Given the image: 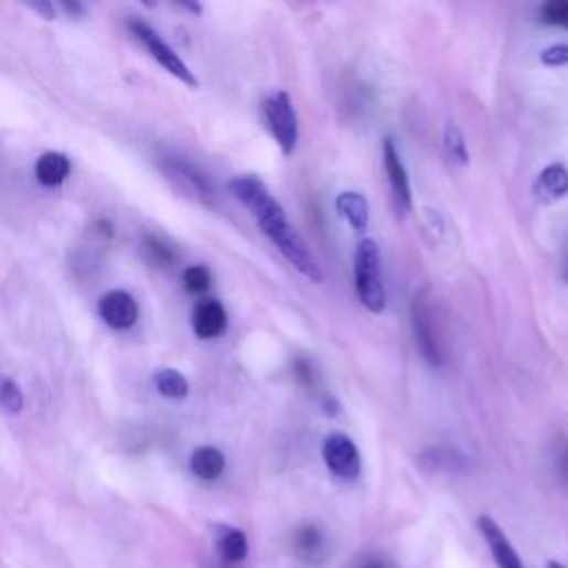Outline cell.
<instances>
[{"label": "cell", "mask_w": 568, "mask_h": 568, "mask_svg": "<svg viewBox=\"0 0 568 568\" xmlns=\"http://www.w3.org/2000/svg\"><path fill=\"white\" fill-rule=\"evenodd\" d=\"M561 280L568 285V251H566L564 262H561Z\"/></svg>", "instance_id": "27"}, {"label": "cell", "mask_w": 568, "mask_h": 568, "mask_svg": "<svg viewBox=\"0 0 568 568\" xmlns=\"http://www.w3.org/2000/svg\"><path fill=\"white\" fill-rule=\"evenodd\" d=\"M32 10H36V12H41L47 21H54V17H56V12H54V6H50V3H36V6H32Z\"/></svg>", "instance_id": "25"}, {"label": "cell", "mask_w": 568, "mask_h": 568, "mask_svg": "<svg viewBox=\"0 0 568 568\" xmlns=\"http://www.w3.org/2000/svg\"><path fill=\"white\" fill-rule=\"evenodd\" d=\"M72 171V162L65 153L47 151L36 160V178L43 186H58L67 180Z\"/></svg>", "instance_id": "16"}, {"label": "cell", "mask_w": 568, "mask_h": 568, "mask_svg": "<svg viewBox=\"0 0 568 568\" xmlns=\"http://www.w3.org/2000/svg\"><path fill=\"white\" fill-rule=\"evenodd\" d=\"M322 460L329 473L342 482H355L362 473V458L355 442L344 433H331L322 442Z\"/></svg>", "instance_id": "6"}, {"label": "cell", "mask_w": 568, "mask_h": 568, "mask_svg": "<svg viewBox=\"0 0 568 568\" xmlns=\"http://www.w3.org/2000/svg\"><path fill=\"white\" fill-rule=\"evenodd\" d=\"M546 568H568V566L561 564V561H557V559H550V561L546 564Z\"/></svg>", "instance_id": "28"}, {"label": "cell", "mask_w": 568, "mask_h": 568, "mask_svg": "<svg viewBox=\"0 0 568 568\" xmlns=\"http://www.w3.org/2000/svg\"><path fill=\"white\" fill-rule=\"evenodd\" d=\"M63 10L65 12H69V14H78V17H83V12H85V8L83 6H78V3H63Z\"/></svg>", "instance_id": "26"}, {"label": "cell", "mask_w": 568, "mask_h": 568, "mask_svg": "<svg viewBox=\"0 0 568 568\" xmlns=\"http://www.w3.org/2000/svg\"><path fill=\"white\" fill-rule=\"evenodd\" d=\"M182 282H184L186 291L205 293L212 287V271L205 265H194L182 274Z\"/></svg>", "instance_id": "21"}, {"label": "cell", "mask_w": 568, "mask_h": 568, "mask_svg": "<svg viewBox=\"0 0 568 568\" xmlns=\"http://www.w3.org/2000/svg\"><path fill=\"white\" fill-rule=\"evenodd\" d=\"M153 385L158 394L169 400H182L189 394L186 377L178 368H158L153 373Z\"/></svg>", "instance_id": "17"}, {"label": "cell", "mask_w": 568, "mask_h": 568, "mask_svg": "<svg viewBox=\"0 0 568 568\" xmlns=\"http://www.w3.org/2000/svg\"><path fill=\"white\" fill-rule=\"evenodd\" d=\"M129 32L149 50L153 61L160 63L171 76H175L178 81H182L189 87H199V78L194 76V72L189 69V65L175 54V50L149 23H144L140 19H131Z\"/></svg>", "instance_id": "5"}, {"label": "cell", "mask_w": 568, "mask_h": 568, "mask_svg": "<svg viewBox=\"0 0 568 568\" xmlns=\"http://www.w3.org/2000/svg\"><path fill=\"white\" fill-rule=\"evenodd\" d=\"M557 471H559L561 480L568 482V442H561V444H559V451H557Z\"/></svg>", "instance_id": "24"}, {"label": "cell", "mask_w": 568, "mask_h": 568, "mask_svg": "<svg viewBox=\"0 0 568 568\" xmlns=\"http://www.w3.org/2000/svg\"><path fill=\"white\" fill-rule=\"evenodd\" d=\"M411 326L416 335V346L420 349L422 357L433 366L440 368L444 364V344H442V333L438 326V315L433 300L429 298L427 291L418 293L414 304H411Z\"/></svg>", "instance_id": "3"}, {"label": "cell", "mask_w": 568, "mask_h": 568, "mask_svg": "<svg viewBox=\"0 0 568 568\" xmlns=\"http://www.w3.org/2000/svg\"><path fill=\"white\" fill-rule=\"evenodd\" d=\"M189 467H192L194 475L205 480V482H214L218 480L225 469H227V458L221 449L216 447H201L192 453V460H189Z\"/></svg>", "instance_id": "15"}, {"label": "cell", "mask_w": 568, "mask_h": 568, "mask_svg": "<svg viewBox=\"0 0 568 568\" xmlns=\"http://www.w3.org/2000/svg\"><path fill=\"white\" fill-rule=\"evenodd\" d=\"M539 61H542V65H546V67H566V65H568V45L557 43V45L546 47V50L539 54Z\"/></svg>", "instance_id": "22"}, {"label": "cell", "mask_w": 568, "mask_h": 568, "mask_svg": "<svg viewBox=\"0 0 568 568\" xmlns=\"http://www.w3.org/2000/svg\"><path fill=\"white\" fill-rule=\"evenodd\" d=\"M444 151L451 162L462 164V167L469 164V147H467L462 129L456 122H449L444 129Z\"/></svg>", "instance_id": "18"}, {"label": "cell", "mask_w": 568, "mask_h": 568, "mask_svg": "<svg viewBox=\"0 0 568 568\" xmlns=\"http://www.w3.org/2000/svg\"><path fill=\"white\" fill-rule=\"evenodd\" d=\"M293 553L309 566H320L326 557V542L315 524H302L293 533Z\"/></svg>", "instance_id": "11"}, {"label": "cell", "mask_w": 568, "mask_h": 568, "mask_svg": "<svg viewBox=\"0 0 568 568\" xmlns=\"http://www.w3.org/2000/svg\"><path fill=\"white\" fill-rule=\"evenodd\" d=\"M25 405L21 387L10 381V377H0V409H6L8 414H19Z\"/></svg>", "instance_id": "19"}, {"label": "cell", "mask_w": 568, "mask_h": 568, "mask_svg": "<svg viewBox=\"0 0 568 568\" xmlns=\"http://www.w3.org/2000/svg\"><path fill=\"white\" fill-rule=\"evenodd\" d=\"M383 162H385V171H387L389 186H392L394 210H396L398 218H407L414 210L411 180H409V171L403 162V156H400V151H398V147L392 138H387L383 142Z\"/></svg>", "instance_id": "7"}, {"label": "cell", "mask_w": 568, "mask_h": 568, "mask_svg": "<svg viewBox=\"0 0 568 568\" xmlns=\"http://www.w3.org/2000/svg\"><path fill=\"white\" fill-rule=\"evenodd\" d=\"M232 196L254 216L260 232L271 240V245L285 256V260L311 282H322L324 271L307 240L287 221L282 205L271 196L269 186L258 175H236L229 182Z\"/></svg>", "instance_id": "1"}, {"label": "cell", "mask_w": 568, "mask_h": 568, "mask_svg": "<svg viewBox=\"0 0 568 568\" xmlns=\"http://www.w3.org/2000/svg\"><path fill=\"white\" fill-rule=\"evenodd\" d=\"M535 196L542 203H557L568 196V169L561 162L542 169L535 180Z\"/></svg>", "instance_id": "12"}, {"label": "cell", "mask_w": 568, "mask_h": 568, "mask_svg": "<svg viewBox=\"0 0 568 568\" xmlns=\"http://www.w3.org/2000/svg\"><path fill=\"white\" fill-rule=\"evenodd\" d=\"M478 528L482 539L486 542V548L491 550V557L497 568H526L519 553L511 544L508 535L502 531V526L486 513L478 517Z\"/></svg>", "instance_id": "8"}, {"label": "cell", "mask_w": 568, "mask_h": 568, "mask_svg": "<svg viewBox=\"0 0 568 568\" xmlns=\"http://www.w3.org/2000/svg\"><path fill=\"white\" fill-rule=\"evenodd\" d=\"M355 568H396V566H394V561H392L387 555H383V553H368V555H364V557L355 564Z\"/></svg>", "instance_id": "23"}, {"label": "cell", "mask_w": 568, "mask_h": 568, "mask_svg": "<svg viewBox=\"0 0 568 568\" xmlns=\"http://www.w3.org/2000/svg\"><path fill=\"white\" fill-rule=\"evenodd\" d=\"M335 212L337 216L355 232L364 234L368 229V203L360 192H342L335 199Z\"/></svg>", "instance_id": "13"}, {"label": "cell", "mask_w": 568, "mask_h": 568, "mask_svg": "<svg viewBox=\"0 0 568 568\" xmlns=\"http://www.w3.org/2000/svg\"><path fill=\"white\" fill-rule=\"evenodd\" d=\"M192 326H194V333L201 340H216V337H221L227 331V326H229V315H227L225 304L221 300H214V298L201 300L196 304V309H194Z\"/></svg>", "instance_id": "10"}, {"label": "cell", "mask_w": 568, "mask_h": 568, "mask_svg": "<svg viewBox=\"0 0 568 568\" xmlns=\"http://www.w3.org/2000/svg\"><path fill=\"white\" fill-rule=\"evenodd\" d=\"M542 23L568 32V0H548L539 10Z\"/></svg>", "instance_id": "20"}, {"label": "cell", "mask_w": 568, "mask_h": 568, "mask_svg": "<svg viewBox=\"0 0 568 568\" xmlns=\"http://www.w3.org/2000/svg\"><path fill=\"white\" fill-rule=\"evenodd\" d=\"M353 280L360 304L371 313H383L387 307V289L383 278L381 247L373 238H362L353 256Z\"/></svg>", "instance_id": "2"}, {"label": "cell", "mask_w": 568, "mask_h": 568, "mask_svg": "<svg viewBox=\"0 0 568 568\" xmlns=\"http://www.w3.org/2000/svg\"><path fill=\"white\" fill-rule=\"evenodd\" d=\"M98 311H100V318L111 329H118V331L133 326L138 320V304H136L133 296L127 291H120V289L105 293L98 302Z\"/></svg>", "instance_id": "9"}, {"label": "cell", "mask_w": 568, "mask_h": 568, "mask_svg": "<svg viewBox=\"0 0 568 568\" xmlns=\"http://www.w3.org/2000/svg\"><path fill=\"white\" fill-rule=\"evenodd\" d=\"M265 120L269 125V131L274 140L278 142L282 156H291L298 147L300 140V125H298V114L291 103V96L287 92H274L265 105Z\"/></svg>", "instance_id": "4"}, {"label": "cell", "mask_w": 568, "mask_h": 568, "mask_svg": "<svg viewBox=\"0 0 568 568\" xmlns=\"http://www.w3.org/2000/svg\"><path fill=\"white\" fill-rule=\"evenodd\" d=\"M216 550L229 564H238V561L247 559V555H249L247 533L236 526H229V524H218L216 526Z\"/></svg>", "instance_id": "14"}]
</instances>
